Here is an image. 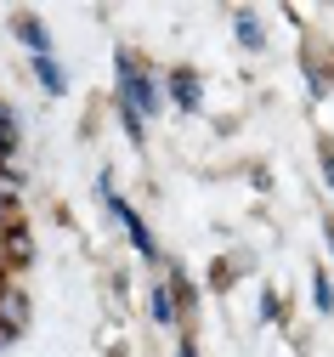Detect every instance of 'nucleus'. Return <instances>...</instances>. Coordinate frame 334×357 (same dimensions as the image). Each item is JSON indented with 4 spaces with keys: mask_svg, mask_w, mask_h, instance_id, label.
<instances>
[{
    "mask_svg": "<svg viewBox=\"0 0 334 357\" xmlns=\"http://www.w3.org/2000/svg\"><path fill=\"white\" fill-rule=\"evenodd\" d=\"M97 199H103V210L119 221V233H125V244L142 255V261H159V238H153V227L148 221H142V210L130 204V199H119V188H114V176L103 170L97 176Z\"/></svg>",
    "mask_w": 334,
    "mask_h": 357,
    "instance_id": "obj_2",
    "label": "nucleus"
},
{
    "mask_svg": "<svg viewBox=\"0 0 334 357\" xmlns=\"http://www.w3.org/2000/svg\"><path fill=\"white\" fill-rule=\"evenodd\" d=\"M0 284H6V273H0Z\"/></svg>",
    "mask_w": 334,
    "mask_h": 357,
    "instance_id": "obj_19",
    "label": "nucleus"
},
{
    "mask_svg": "<svg viewBox=\"0 0 334 357\" xmlns=\"http://www.w3.org/2000/svg\"><path fill=\"white\" fill-rule=\"evenodd\" d=\"M0 199H6V204L23 199V170L17 165H0Z\"/></svg>",
    "mask_w": 334,
    "mask_h": 357,
    "instance_id": "obj_12",
    "label": "nucleus"
},
{
    "mask_svg": "<svg viewBox=\"0 0 334 357\" xmlns=\"http://www.w3.org/2000/svg\"><path fill=\"white\" fill-rule=\"evenodd\" d=\"M23 148V130H17V114H12V102L0 97V165H12V153Z\"/></svg>",
    "mask_w": 334,
    "mask_h": 357,
    "instance_id": "obj_9",
    "label": "nucleus"
},
{
    "mask_svg": "<svg viewBox=\"0 0 334 357\" xmlns=\"http://www.w3.org/2000/svg\"><path fill=\"white\" fill-rule=\"evenodd\" d=\"M34 85L45 97H68V68L57 57H34Z\"/></svg>",
    "mask_w": 334,
    "mask_h": 357,
    "instance_id": "obj_8",
    "label": "nucleus"
},
{
    "mask_svg": "<svg viewBox=\"0 0 334 357\" xmlns=\"http://www.w3.org/2000/svg\"><path fill=\"white\" fill-rule=\"evenodd\" d=\"M119 357H125V351H119Z\"/></svg>",
    "mask_w": 334,
    "mask_h": 357,
    "instance_id": "obj_20",
    "label": "nucleus"
},
{
    "mask_svg": "<svg viewBox=\"0 0 334 357\" xmlns=\"http://www.w3.org/2000/svg\"><path fill=\"white\" fill-rule=\"evenodd\" d=\"M232 34H238V46H244V52H266V23H261L250 6L232 12Z\"/></svg>",
    "mask_w": 334,
    "mask_h": 357,
    "instance_id": "obj_7",
    "label": "nucleus"
},
{
    "mask_svg": "<svg viewBox=\"0 0 334 357\" xmlns=\"http://www.w3.org/2000/svg\"><path fill=\"white\" fill-rule=\"evenodd\" d=\"M165 102H176L181 114H199V108H204V79H199V68L176 63V68L165 74Z\"/></svg>",
    "mask_w": 334,
    "mask_h": 357,
    "instance_id": "obj_3",
    "label": "nucleus"
},
{
    "mask_svg": "<svg viewBox=\"0 0 334 357\" xmlns=\"http://www.w3.org/2000/svg\"><path fill=\"white\" fill-rule=\"evenodd\" d=\"M12 34H17V46L29 52V63L34 57H57V40H52V29H45L40 12H12Z\"/></svg>",
    "mask_w": 334,
    "mask_h": 357,
    "instance_id": "obj_5",
    "label": "nucleus"
},
{
    "mask_svg": "<svg viewBox=\"0 0 334 357\" xmlns=\"http://www.w3.org/2000/svg\"><path fill=\"white\" fill-rule=\"evenodd\" d=\"M301 68H306V91H312V97H328V91H334V68H328L323 57L301 52Z\"/></svg>",
    "mask_w": 334,
    "mask_h": 357,
    "instance_id": "obj_10",
    "label": "nucleus"
},
{
    "mask_svg": "<svg viewBox=\"0 0 334 357\" xmlns=\"http://www.w3.org/2000/svg\"><path fill=\"white\" fill-rule=\"evenodd\" d=\"M210 289H215V295H221V289H232V266H227V261H215V266H210Z\"/></svg>",
    "mask_w": 334,
    "mask_h": 357,
    "instance_id": "obj_15",
    "label": "nucleus"
},
{
    "mask_svg": "<svg viewBox=\"0 0 334 357\" xmlns=\"http://www.w3.org/2000/svg\"><path fill=\"white\" fill-rule=\"evenodd\" d=\"M29 318H34V306H29V289H23L17 278H6V284H0V335L23 340Z\"/></svg>",
    "mask_w": 334,
    "mask_h": 357,
    "instance_id": "obj_4",
    "label": "nucleus"
},
{
    "mask_svg": "<svg viewBox=\"0 0 334 357\" xmlns=\"http://www.w3.org/2000/svg\"><path fill=\"white\" fill-rule=\"evenodd\" d=\"M323 238H328V261H334V215H323Z\"/></svg>",
    "mask_w": 334,
    "mask_h": 357,
    "instance_id": "obj_18",
    "label": "nucleus"
},
{
    "mask_svg": "<svg viewBox=\"0 0 334 357\" xmlns=\"http://www.w3.org/2000/svg\"><path fill=\"white\" fill-rule=\"evenodd\" d=\"M312 306H317V318H328L334 312V278H328V266H312Z\"/></svg>",
    "mask_w": 334,
    "mask_h": 357,
    "instance_id": "obj_11",
    "label": "nucleus"
},
{
    "mask_svg": "<svg viewBox=\"0 0 334 357\" xmlns=\"http://www.w3.org/2000/svg\"><path fill=\"white\" fill-rule=\"evenodd\" d=\"M317 165H323V182L334 193V137H317Z\"/></svg>",
    "mask_w": 334,
    "mask_h": 357,
    "instance_id": "obj_14",
    "label": "nucleus"
},
{
    "mask_svg": "<svg viewBox=\"0 0 334 357\" xmlns=\"http://www.w3.org/2000/svg\"><path fill=\"white\" fill-rule=\"evenodd\" d=\"M261 324H283V295H278L272 284L261 289Z\"/></svg>",
    "mask_w": 334,
    "mask_h": 357,
    "instance_id": "obj_13",
    "label": "nucleus"
},
{
    "mask_svg": "<svg viewBox=\"0 0 334 357\" xmlns=\"http://www.w3.org/2000/svg\"><path fill=\"white\" fill-rule=\"evenodd\" d=\"M176 357H199V340L187 335V329H176Z\"/></svg>",
    "mask_w": 334,
    "mask_h": 357,
    "instance_id": "obj_16",
    "label": "nucleus"
},
{
    "mask_svg": "<svg viewBox=\"0 0 334 357\" xmlns=\"http://www.w3.org/2000/svg\"><path fill=\"white\" fill-rule=\"evenodd\" d=\"M114 108L119 114H136L142 125L165 114V74L148 68V57L130 52V46L114 52Z\"/></svg>",
    "mask_w": 334,
    "mask_h": 357,
    "instance_id": "obj_1",
    "label": "nucleus"
},
{
    "mask_svg": "<svg viewBox=\"0 0 334 357\" xmlns=\"http://www.w3.org/2000/svg\"><path fill=\"white\" fill-rule=\"evenodd\" d=\"M148 318L159 324V329H181L187 318H181V306H176V295H170V284L165 278H153V289H148Z\"/></svg>",
    "mask_w": 334,
    "mask_h": 357,
    "instance_id": "obj_6",
    "label": "nucleus"
},
{
    "mask_svg": "<svg viewBox=\"0 0 334 357\" xmlns=\"http://www.w3.org/2000/svg\"><path fill=\"white\" fill-rule=\"evenodd\" d=\"M12 221H17V204H6V199H0V233H6Z\"/></svg>",
    "mask_w": 334,
    "mask_h": 357,
    "instance_id": "obj_17",
    "label": "nucleus"
}]
</instances>
